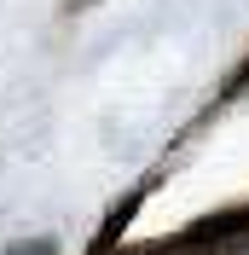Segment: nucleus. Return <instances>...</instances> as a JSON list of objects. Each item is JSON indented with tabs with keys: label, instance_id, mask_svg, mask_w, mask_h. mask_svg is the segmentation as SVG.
<instances>
[{
	"label": "nucleus",
	"instance_id": "obj_5",
	"mask_svg": "<svg viewBox=\"0 0 249 255\" xmlns=\"http://www.w3.org/2000/svg\"><path fill=\"white\" fill-rule=\"evenodd\" d=\"M81 6H93V0H70V12H81Z\"/></svg>",
	"mask_w": 249,
	"mask_h": 255
},
{
	"label": "nucleus",
	"instance_id": "obj_1",
	"mask_svg": "<svg viewBox=\"0 0 249 255\" xmlns=\"http://www.w3.org/2000/svg\"><path fill=\"white\" fill-rule=\"evenodd\" d=\"M249 232V209H226V215H209V221H197L180 244H232Z\"/></svg>",
	"mask_w": 249,
	"mask_h": 255
},
{
	"label": "nucleus",
	"instance_id": "obj_3",
	"mask_svg": "<svg viewBox=\"0 0 249 255\" xmlns=\"http://www.w3.org/2000/svg\"><path fill=\"white\" fill-rule=\"evenodd\" d=\"M12 255H58V250H52L47 238H35V244H23V250H12Z\"/></svg>",
	"mask_w": 249,
	"mask_h": 255
},
{
	"label": "nucleus",
	"instance_id": "obj_2",
	"mask_svg": "<svg viewBox=\"0 0 249 255\" xmlns=\"http://www.w3.org/2000/svg\"><path fill=\"white\" fill-rule=\"evenodd\" d=\"M145 191H151V180H145V186H133V191H127V197H122V203L110 209L105 232H99V238H93V250H87V255H110V244L122 238V232H127V221H133V215H139V209H145Z\"/></svg>",
	"mask_w": 249,
	"mask_h": 255
},
{
	"label": "nucleus",
	"instance_id": "obj_4",
	"mask_svg": "<svg viewBox=\"0 0 249 255\" xmlns=\"http://www.w3.org/2000/svg\"><path fill=\"white\" fill-rule=\"evenodd\" d=\"M238 87H249V64H244V70L232 76V93H238Z\"/></svg>",
	"mask_w": 249,
	"mask_h": 255
},
{
	"label": "nucleus",
	"instance_id": "obj_6",
	"mask_svg": "<svg viewBox=\"0 0 249 255\" xmlns=\"http://www.w3.org/2000/svg\"><path fill=\"white\" fill-rule=\"evenodd\" d=\"M139 255H162V250H139Z\"/></svg>",
	"mask_w": 249,
	"mask_h": 255
}]
</instances>
